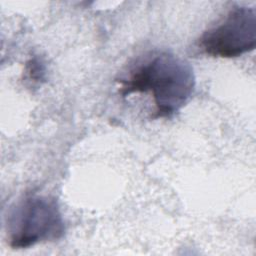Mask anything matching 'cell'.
<instances>
[{
	"instance_id": "obj_1",
	"label": "cell",
	"mask_w": 256,
	"mask_h": 256,
	"mask_svg": "<svg viewBox=\"0 0 256 256\" xmlns=\"http://www.w3.org/2000/svg\"><path fill=\"white\" fill-rule=\"evenodd\" d=\"M116 82L124 98L133 94L149 95L153 99L154 118L174 116L188 103L196 86L191 65L164 51L139 59Z\"/></svg>"
},
{
	"instance_id": "obj_3",
	"label": "cell",
	"mask_w": 256,
	"mask_h": 256,
	"mask_svg": "<svg viewBox=\"0 0 256 256\" xmlns=\"http://www.w3.org/2000/svg\"><path fill=\"white\" fill-rule=\"evenodd\" d=\"M256 45V11L254 7L235 6L198 40V48L206 55L235 58L249 53Z\"/></svg>"
},
{
	"instance_id": "obj_2",
	"label": "cell",
	"mask_w": 256,
	"mask_h": 256,
	"mask_svg": "<svg viewBox=\"0 0 256 256\" xmlns=\"http://www.w3.org/2000/svg\"><path fill=\"white\" fill-rule=\"evenodd\" d=\"M6 231L10 247L26 249L62 238L65 223L55 198L29 193L9 210Z\"/></svg>"
},
{
	"instance_id": "obj_4",
	"label": "cell",
	"mask_w": 256,
	"mask_h": 256,
	"mask_svg": "<svg viewBox=\"0 0 256 256\" xmlns=\"http://www.w3.org/2000/svg\"><path fill=\"white\" fill-rule=\"evenodd\" d=\"M25 79L32 84H41L45 80L46 68L44 63L36 56L27 61L25 65Z\"/></svg>"
}]
</instances>
